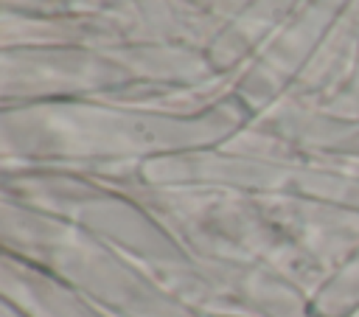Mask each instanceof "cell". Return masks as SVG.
I'll use <instances>...</instances> for the list:
<instances>
[]
</instances>
